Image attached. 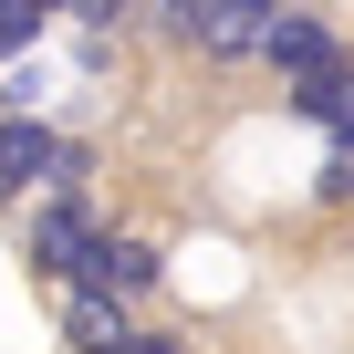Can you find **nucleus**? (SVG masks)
<instances>
[{
    "label": "nucleus",
    "mask_w": 354,
    "mask_h": 354,
    "mask_svg": "<svg viewBox=\"0 0 354 354\" xmlns=\"http://www.w3.org/2000/svg\"><path fill=\"white\" fill-rule=\"evenodd\" d=\"M63 333H73L84 354H115V344H125V323H115V302H94V292H73V302H63Z\"/></svg>",
    "instance_id": "0eeeda50"
},
{
    "label": "nucleus",
    "mask_w": 354,
    "mask_h": 354,
    "mask_svg": "<svg viewBox=\"0 0 354 354\" xmlns=\"http://www.w3.org/2000/svg\"><path fill=\"white\" fill-rule=\"evenodd\" d=\"M292 94H302V115H313V125L354 136V63H333V73H313V84H292Z\"/></svg>",
    "instance_id": "423d86ee"
},
{
    "label": "nucleus",
    "mask_w": 354,
    "mask_h": 354,
    "mask_svg": "<svg viewBox=\"0 0 354 354\" xmlns=\"http://www.w3.org/2000/svg\"><path fill=\"white\" fill-rule=\"evenodd\" d=\"M333 177H344V188H354V136H344V167H333Z\"/></svg>",
    "instance_id": "9d476101"
},
{
    "label": "nucleus",
    "mask_w": 354,
    "mask_h": 354,
    "mask_svg": "<svg viewBox=\"0 0 354 354\" xmlns=\"http://www.w3.org/2000/svg\"><path fill=\"white\" fill-rule=\"evenodd\" d=\"M177 32H188L198 53H261L271 0H177Z\"/></svg>",
    "instance_id": "7ed1b4c3"
},
{
    "label": "nucleus",
    "mask_w": 354,
    "mask_h": 354,
    "mask_svg": "<svg viewBox=\"0 0 354 354\" xmlns=\"http://www.w3.org/2000/svg\"><path fill=\"white\" fill-rule=\"evenodd\" d=\"M146 281H156V250H146V240H115V230H104L73 292H94V302H125V292H146Z\"/></svg>",
    "instance_id": "39448f33"
},
{
    "label": "nucleus",
    "mask_w": 354,
    "mask_h": 354,
    "mask_svg": "<svg viewBox=\"0 0 354 354\" xmlns=\"http://www.w3.org/2000/svg\"><path fill=\"white\" fill-rule=\"evenodd\" d=\"M261 53L292 73V84H313V73H333V63H354L344 42H333V21H313V11H271V32H261Z\"/></svg>",
    "instance_id": "20e7f679"
},
{
    "label": "nucleus",
    "mask_w": 354,
    "mask_h": 354,
    "mask_svg": "<svg viewBox=\"0 0 354 354\" xmlns=\"http://www.w3.org/2000/svg\"><path fill=\"white\" fill-rule=\"evenodd\" d=\"M115 354H177V344H167V333H125Z\"/></svg>",
    "instance_id": "1a4fd4ad"
},
{
    "label": "nucleus",
    "mask_w": 354,
    "mask_h": 354,
    "mask_svg": "<svg viewBox=\"0 0 354 354\" xmlns=\"http://www.w3.org/2000/svg\"><path fill=\"white\" fill-rule=\"evenodd\" d=\"M32 42H42V11H32V0H0V63L32 53Z\"/></svg>",
    "instance_id": "6e6552de"
},
{
    "label": "nucleus",
    "mask_w": 354,
    "mask_h": 354,
    "mask_svg": "<svg viewBox=\"0 0 354 354\" xmlns=\"http://www.w3.org/2000/svg\"><path fill=\"white\" fill-rule=\"evenodd\" d=\"M73 177H84V156H73L53 125L0 115V188H53V198H73Z\"/></svg>",
    "instance_id": "f257e3e1"
},
{
    "label": "nucleus",
    "mask_w": 354,
    "mask_h": 354,
    "mask_svg": "<svg viewBox=\"0 0 354 354\" xmlns=\"http://www.w3.org/2000/svg\"><path fill=\"white\" fill-rule=\"evenodd\" d=\"M94 240H104V230H94V209H84V198H42V209H32V261H42V271L84 281Z\"/></svg>",
    "instance_id": "f03ea898"
}]
</instances>
